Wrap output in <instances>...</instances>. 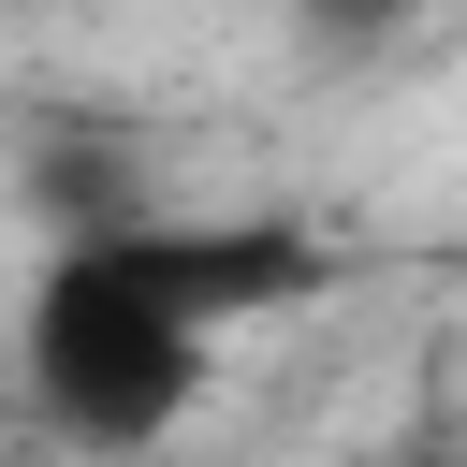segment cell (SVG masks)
<instances>
[{
  "label": "cell",
  "mask_w": 467,
  "mask_h": 467,
  "mask_svg": "<svg viewBox=\"0 0 467 467\" xmlns=\"http://www.w3.org/2000/svg\"><path fill=\"white\" fill-rule=\"evenodd\" d=\"M204 321L161 306L102 234H44L29 263V306H15V365H29V409L88 452H146L204 409Z\"/></svg>",
  "instance_id": "1"
},
{
  "label": "cell",
  "mask_w": 467,
  "mask_h": 467,
  "mask_svg": "<svg viewBox=\"0 0 467 467\" xmlns=\"http://www.w3.org/2000/svg\"><path fill=\"white\" fill-rule=\"evenodd\" d=\"M102 248H117L161 306H190L204 336L277 321V306H306V292L336 277V248H321L306 219H161V204H131V219H102Z\"/></svg>",
  "instance_id": "2"
},
{
  "label": "cell",
  "mask_w": 467,
  "mask_h": 467,
  "mask_svg": "<svg viewBox=\"0 0 467 467\" xmlns=\"http://www.w3.org/2000/svg\"><path fill=\"white\" fill-rule=\"evenodd\" d=\"M131 204H146V175H131V131H117V117L29 146V219H44V234H102V219H131Z\"/></svg>",
  "instance_id": "3"
},
{
  "label": "cell",
  "mask_w": 467,
  "mask_h": 467,
  "mask_svg": "<svg viewBox=\"0 0 467 467\" xmlns=\"http://www.w3.org/2000/svg\"><path fill=\"white\" fill-rule=\"evenodd\" d=\"M423 0H306V44H379V29H409Z\"/></svg>",
  "instance_id": "4"
}]
</instances>
